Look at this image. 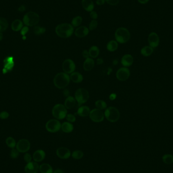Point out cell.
I'll return each mask as SVG.
<instances>
[{"instance_id":"7c38bea8","label":"cell","mask_w":173,"mask_h":173,"mask_svg":"<svg viewBox=\"0 0 173 173\" xmlns=\"http://www.w3.org/2000/svg\"><path fill=\"white\" fill-rule=\"evenodd\" d=\"M130 76V71L127 67H121L118 69L116 72V77L119 81H126L129 79Z\"/></svg>"},{"instance_id":"816d5d0a","label":"cell","mask_w":173,"mask_h":173,"mask_svg":"<svg viewBox=\"0 0 173 173\" xmlns=\"http://www.w3.org/2000/svg\"><path fill=\"white\" fill-rule=\"evenodd\" d=\"M53 173H64V171L61 169H56Z\"/></svg>"},{"instance_id":"ee69618b","label":"cell","mask_w":173,"mask_h":173,"mask_svg":"<svg viewBox=\"0 0 173 173\" xmlns=\"http://www.w3.org/2000/svg\"><path fill=\"white\" fill-rule=\"evenodd\" d=\"M105 2L109 5L115 6L119 3V0H105Z\"/></svg>"},{"instance_id":"2e32d148","label":"cell","mask_w":173,"mask_h":173,"mask_svg":"<svg viewBox=\"0 0 173 173\" xmlns=\"http://www.w3.org/2000/svg\"><path fill=\"white\" fill-rule=\"evenodd\" d=\"M89 29L85 26L80 27L76 29L74 34L76 37L79 38L85 37L89 34Z\"/></svg>"},{"instance_id":"7bdbcfd3","label":"cell","mask_w":173,"mask_h":173,"mask_svg":"<svg viewBox=\"0 0 173 173\" xmlns=\"http://www.w3.org/2000/svg\"><path fill=\"white\" fill-rule=\"evenodd\" d=\"M29 28L27 26H24L22 27V29L20 30V34L22 36H24L27 32H29Z\"/></svg>"},{"instance_id":"30bf717a","label":"cell","mask_w":173,"mask_h":173,"mask_svg":"<svg viewBox=\"0 0 173 173\" xmlns=\"http://www.w3.org/2000/svg\"><path fill=\"white\" fill-rule=\"evenodd\" d=\"M62 68L65 73L71 74L74 72L76 69V64L71 59H66L62 63Z\"/></svg>"},{"instance_id":"9c48e42d","label":"cell","mask_w":173,"mask_h":173,"mask_svg":"<svg viewBox=\"0 0 173 173\" xmlns=\"http://www.w3.org/2000/svg\"><path fill=\"white\" fill-rule=\"evenodd\" d=\"M104 113L103 111L97 108H95L91 110L89 114L90 119L95 123H100L104 119Z\"/></svg>"},{"instance_id":"5b68a950","label":"cell","mask_w":173,"mask_h":173,"mask_svg":"<svg viewBox=\"0 0 173 173\" xmlns=\"http://www.w3.org/2000/svg\"><path fill=\"white\" fill-rule=\"evenodd\" d=\"M104 113V116L106 119L111 123L116 122L120 118L119 110L113 106L106 108Z\"/></svg>"},{"instance_id":"f1b7e54d","label":"cell","mask_w":173,"mask_h":173,"mask_svg":"<svg viewBox=\"0 0 173 173\" xmlns=\"http://www.w3.org/2000/svg\"><path fill=\"white\" fill-rule=\"evenodd\" d=\"M118 43L116 40H112L109 41L106 46V48L110 52H114L118 48Z\"/></svg>"},{"instance_id":"8d00e7d4","label":"cell","mask_w":173,"mask_h":173,"mask_svg":"<svg viewBox=\"0 0 173 173\" xmlns=\"http://www.w3.org/2000/svg\"><path fill=\"white\" fill-rule=\"evenodd\" d=\"M34 32L36 35H41L46 32V29L40 26H36L34 27Z\"/></svg>"},{"instance_id":"4fadbf2b","label":"cell","mask_w":173,"mask_h":173,"mask_svg":"<svg viewBox=\"0 0 173 173\" xmlns=\"http://www.w3.org/2000/svg\"><path fill=\"white\" fill-rule=\"evenodd\" d=\"M56 155L60 159L67 160L70 158L71 153L69 149L64 147H61L57 149L56 150Z\"/></svg>"},{"instance_id":"bcb514c9","label":"cell","mask_w":173,"mask_h":173,"mask_svg":"<svg viewBox=\"0 0 173 173\" xmlns=\"http://www.w3.org/2000/svg\"><path fill=\"white\" fill-rule=\"evenodd\" d=\"M82 55L85 59H87L88 58L90 57L89 51L86 50L83 51L82 52Z\"/></svg>"},{"instance_id":"d6986e66","label":"cell","mask_w":173,"mask_h":173,"mask_svg":"<svg viewBox=\"0 0 173 173\" xmlns=\"http://www.w3.org/2000/svg\"><path fill=\"white\" fill-rule=\"evenodd\" d=\"M77 101L75 98L72 96H68L64 101V106L66 109H71L76 106Z\"/></svg>"},{"instance_id":"74e56055","label":"cell","mask_w":173,"mask_h":173,"mask_svg":"<svg viewBox=\"0 0 173 173\" xmlns=\"http://www.w3.org/2000/svg\"><path fill=\"white\" fill-rule=\"evenodd\" d=\"M98 22L96 20H92L89 25V29L90 30H93L97 28L98 27Z\"/></svg>"},{"instance_id":"7dc6e473","label":"cell","mask_w":173,"mask_h":173,"mask_svg":"<svg viewBox=\"0 0 173 173\" xmlns=\"http://www.w3.org/2000/svg\"><path fill=\"white\" fill-rule=\"evenodd\" d=\"M96 4L98 5H102L105 3V0H96Z\"/></svg>"},{"instance_id":"ab89813d","label":"cell","mask_w":173,"mask_h":173,"mask_svg":"<svg viewBox=\"0 0 173 173\" xmlns=\"http://www.w3.org/2000/svg\"><path fill=\"white\" fill-rule=\"evenodd\" d=\"M66 118L67 121L69 123H74L76 121V117L74 114H67Z\"/></svg>"},{"instance_id":"8fae6325","label":"cell","mask_w":173,"mask_h":173,"mask_svg":"<svg viewBox=\"0 0 173 173\" xmlns=\"http://www.w3.org/2000/svg\"><path fill=\"white\" fill-rule=\"evenodd\" d=\"M16 147L19 152L26 153L30 149V143L28 140L22 139L16 143Z\"/></svg>"},{"instance_id":"9a60e30c","label":"cell","mask_w":173,"mask_h":173,"mask_svg":"<svg viewBox=\"0 0 173 173\" xmlns=\"http://www.w3.org/2000/svg\"><path fill=\"white\" fill-rule=\"evenodd\" d=\"M40 166L35 161H31L27 163L24 168L26 173H38L39 171Z\"/></svg>"},{"instance_id":"277c9868","label":"cell","mask_w":173,"mask_h":173,"mask_svg":"<svg viewBox=\"0 0 173 173\" xmlns=\"http://www.w3.org/2000/svg\"><path fill=\"white\" fill-rule=\"evenodd\" d=\"M40 16L38 14L32 11L27 12L23 17V22L27 27H34L39 24Z\"/></svg>"},{"instance_id":"1f68e13d","label":"cell","mask_w":173,"mask_h":173,"mask_svg":"<svg viewBox=\"0 0 173 173\" xmlns=\"http://www.w3.org/2000/svg\"><path fill=\"white\" fill-rule=\"evenodd\" d=\"M71 155L72 156V158H74L75 160H80L84 157V154L82 150H77L73 151Z\"/></svg>"},{"instance_id":"5bb4252c","label":"cell","mask_w":173,"mask_h":173,"mask_svg":"<svg viewBox=\"0 0 173 173\" xmlns=\"http://www.w3.org/2000/svg\"><path fill=\"white\" fill-rule=\"evenodd\" d=\"M148 40L150 46L153 48L158 47L160 43V38L156 32H151L148 35Z\"/></svg>"},{"instance_id":"f35d334b","label":"cell","mask_w":173,"mask_h":173,"mask_svg":"<svg viewBox=\"0 0 173 173\" xmlns=\"http://www.w3.org/2000/svg\"><path fill=\"white\" fill-rule=\"evenodd\" d=\"M19 152L18 150H17V149H14V148H13L11 151V153H10V156L11 158H13V159H15V158H17L19 156Z\"/></svg>"},{"instance_id":"ffe728a7","label":"cell","mask_w":173,"mask_h":173,"mask_svg":"<svg viewBox=\"0 0 173 173\" xmlns=\"http://www.w3.org/2000/svg\"><path fill=\"white\" fill-rule=\"evenodd\" d=\"M4 62H5V66H4V68L3 69V72L6 73V72H8V71L12 70L14 66L13 57H7V58H6L4 61Z\"/></svg>"},{"instance_id":"f546056e","label":"cell","mask_w":173,"mask_h":173,"mask_svg":"<svg viewBox=\"0 0 173 173\" xmlns=\"http://www.w3.org/2000/svg\"><path fill=\"white\" fill-rule=\"evenodd\" d=\"M153 52V48L150 46H145L141 50V53L145 57L151 55Z\"/></svg>"},{"instance_id":"9f6ffc18","label":"cell","mask_w":173,"mask_h":173,"mask_svg":"<svg viewBox=\"0 0 173 173\" xmlns=\"http://www.w3.org/2000/svg\"><path fill=\"white\" fill-rule=\"evenodd\" d=\"M66 91H68V90H66H66H64V92H66ZM66 95H68V94H67V93H66Z\"/></svg>"},{"instance_id":"f5cc1de1","label":"cell","mask_w":173,"mask_h":173,"mask_svg":"<svg viewBox=\"0 0 173 173\" xmlns=\"http://www.w3.org/2000/svg\"><path fill=\"white\" fill-rule=\"evenodd\" d=\"M97 62L98 64H101L103 63V59L102 58H99V59H97Z\"/></svg>"},{"instance_id":"f907efd6","label":"cell","mask_w":173,"mask_h":173,"mask_svg":"<svg viewBox=\"0 0 173 173\" xmlns=\"http://www.w3.org/2000/svg\"><path fill=\"white\" fill-rule=\"evenodd\" d=\"M138 2L141 4H145L147 3L149 0H138Z\"/></svg>"},{"instance_id":"ba28073f","label":"cell","mask_w":173,"mask_h":173,"mask_svg":"<svg viewBox=\"0 0 173 173\" xmlns=\"http://www.w3.org/2000/svg\"><path fill=\"white\" fill-rule=\"evenodd\" d=\"M61 124L59 120L51 119L47 121L46 124V129L50 133H56L61 129Z\"/></svg>"},{"instance_id":"7402d4cb","label":"cell","mask_w":173,"mask_h":173,"mask_svg":"<svg viewBox=\"0 0 173 173\" xmlns=\"http://www.w3.org/2000/svg\"><path fill=\"white\" fill-rule=\"evenodd\" d=\"M82 5L83 8L87 12H91L93 11L94 8V3L92 0H82Z\"/></svg>"},{"instance_id":"d4e9b609","label":"cell","mask_w":173,"mask_h":173,"mask_svg":"<svg viewBox=\"0 0 173 173\" xmlns=\"http://www.w3.org/2000/svg\"><path fill=\"white\" fill-rule=\"evenodd\" d=\"M90 111V109L88 106H82L77 109V113L79 116L86 117L89 116Z\"/></svg>"},{"instance_id":"681fc988","label":"cell","mask_w":173,"mask_h":173,"mask_svg":"<svg viewBox=\"0 0 173 173\" xmlns=\"http://www.w3.org/2000/svg\"><path fill=\"white\" fill-rule=\"evenodd\" d=\"M25 9H26V8H25V6H24V5H21L18 8V11L19 12H24V11H25Z\"/></svg>"},{"instance_id":"c3c4849f","label":"cell","mask_w":173,"mask_h":173,"mask_svg":"<svg viewBox=\"0 0 173 173\" xmlns=\"http://www.w3.org/2000/svg\"><path fill=\"white\" fill-rule=\"evenodd\" d=\"M116 94H114V93L110 94V96H109V99L111 100H114L116 99Z\"/></svg>"},{"instance_id":"836d02e7","label":"cell","mask_w":173,"mask_h":173,"mask_svg":"<svg viewBox=\"0 0 173 173\" xmlns=\"http://www.w3.org/2000/svg\"><path fill=\"white\" fill-rule=\"evenodd\" d=\"M95 106L96 108L100 109L101 110L106 109L107 108V104L104 101L102 100H98L95 102Z\"/></svg>"},{"instance_id":"f6af8a7d","label":"cell","mask_w":173,"mask_h":173,"mask_svg":"<svg viewBox=\"0 0 173 173\" xmlns=\"http://www.w3.org/2000/svg\"><path fill=\"white\" fill-rule=\"evenodd\" d=\"M90 16L91 18L93 20H96L98 18V15L97 12L94 11H92L90 13Z\"/></svg>"},{"instance_id":"603a6c76","label":"cell","mask_w":173,"mask_h":173,"mask_svg":"<svg viewBox=\"0 0 173 173\" xmlns=\"http://www.w3.org/2000/svg\"><path fill=\"white\" fill-rule=\"evenodd\" d=\"M24 27V22L20 19L14 20L11 24V29L14 32L20 31Z\"/></svg>"},{"instance_id":"3957f363","label":"cell","mask_w":173,"mask_h":173,"mask_svg":"<svg viewBox=\"0 0 173 173\" xmlns=\"http://www.w3.org/2000/svg\"><path fill=\"white\" fill-rule=\"evenodd\" d=\"M131 38L129 31L124 27H119L115 32V38L118 43L124 44L128 42Z\"/></svg>"},{"instance_id":"e0dca14e","label":"cell","mask_w":173,"mask_h":173,"mask_svg":"<svg viewBox=\"0 0 173 173\" xmlns=\"http://www.w3.org/2000/svg\"><path fill=\"white\" fill-rule=\"evenodd\" d=\"M45 152L43 150L39 149L34 152L32 158L35 162L39 163L43 161L45 158Z\"/></svg>"},{"instance_id":"7a4b0ae2","label":"cell","mask_w":173,"mask_h":173,"mask_svg":"<svg viewBox=\"0 0 173 173\" xmlns=\"http://www.w3.org/2000/svg\"><path fill=\"white\" fill-rule=\"evenodd\" d=\"M71 81L70 76L65 72H59L56 75L53 82L56 87L58 89H64L66 87Z\"/></svg>"},{"instance_id":"ac0fdd59","label":"cell","mask_w":173,"mask_h":173,"mask_svg":"<svg viewBox=\"0 0 173 173\" xmlns=\"http://www.w3.org/2000/svg\"><path fill=\"white\" fill-rule=\"evenodd\" d=\"M134 62V58L130 54H125L121 58V64L124 67H127L132 66Z\"/></svg>"},{"instance_id":"db71d44e","label":"cell","mask_w":173,"mask_h":173,"mask_svg":"<svg viewBox=\"0 0 173 173\" xmlns=\"http://www.w3.org/2000/svg\"><path fill=\"white\" fill-rule=\"evenodd\" d=\"M3 34L1 32H0V41L3 39Z\"/></svg>"},{"instance_id":"6da1fadb","label":"cell","mask_w":173,"mask_h":173,"mask_svg":"<svg viewBox=\"0 0 173 173\" xmlns=\"http://www.w3.org/2000/svg\"><path fill=\"white\" fill-rule=\"evenodd\" d=\"M56 34L61 38L70 37L74 32V28L71 24L67 23L60 24L55 28Z\"/></svg>"},{"instance_id":"83f0119b","label":"cell","mask_w":173,"mask_h":173,"mask_svg":"<svg viewBox=\"0 0 173 173\" xmlns=\"http://www.w3.org/2000/svg\"><path fill=\"white\" fill-rule=\"evenodd\" d=\"M99 48L96 46H92V47L89 49V53L90 57L92 58H95L98 56L99 54Z\"/></svg>"},{"instance_id":"d6a6232c","label":"cell","mask_w":173,"mask_h":173,"mask_svg":"<svg viewBox=\"0 0 173 173\" xmlns=\"http://www.w3.org/2000/svg\"><path fill=\"white\" fill-rule=\"evenodd\" d=\"M82 17L80 16H77L72 19L71 25L73 26V27H78L82 24Z\"/></svg>"},{"instance_id":"11a10c76","label":"cell","mask_w":173,"mask_h":173,"mask_svg":"<svg viewBox=\"0 0 173 173\" xmlns=\"http://www.w3.org/2000/svg\"><path fill=\"white\" fill-rule=\"evenodd\" d=\"M22 38H23V40H25V39H26V37H25V35H24V36H23Z\"/></svg>"},{"instance_id":"52a82bcc","label":"cell","mask_w":173,"mask_h":173,"mask_svg":"<svg viewBox=\"0 0 173 173\" xmlns=\"http://www.w3.org/2000/svg\"><path fill=\"white\" fill-rule=\"evenodd\" d=\"M89 93L87 90L84 88H79L76 91L74 98L76 101L79 104H84L89 99Z\"/></svg>"},{"instance_id":"4316f807","label":"cell","mask_w":173,"mask_h":173,"mask_svg":"<svg viewBox=\"0 0 173 173\" xmlns=\"http://www.w3.org/2000/svg\"><path fill=\"white\" fill-rule=\"evenodd\" d=\"M39 171L40 173H53V170L52 166L48 163H43L39 167Z\"/></svg>"},{"instance_id":"e575fe53","label":"cell","mask_w":173,"mask_h":173,"mask_svg":"<svg viewBox=\"0 0 173 173\" xmlns=\"http://www.w3.org/2000/svg\"><path fill=\"white\" fill-rule=\"evenodd\" d=\"M6 143L9 148H14L15 146H16V143L15 139L11 137H9L6 139Z\"/></svg>"},{"instance_id":"b9f144b4","label":"cell","mask_w":173,"mask_h":173,"mask_svg":"<svg viewBox=\"0 0 173 173\" xmlns=\"http://www.w3.org/2000/svg\"><path fill=\"white\" fill-rule=\"evenodd\" d=\"M9 114L7 111H3L0 113V119H7V118H9Z\"/></svg>"},{"instance_id":"d590c367","label":"cell","mask_w":173,"mask_h":173,"mask_svg":"<svg viewBox=\"0 0 173 173\" xmlns=\"http://www.w3.org/2000/svg\"><path fill=\"white\" fill-rule=\"evenodd\" d=\"M163 163L168 165L171 164L173 163V156L172 155L166 154L163 156Z\"/></svg>"},{"instance_id":"cb8c5ba5","label":"cell","mask_w":173,"mask_h":173,"mask_svg":"<svg viewBox=\"0 0 173 173\" xmlns=\"http://www.w3.org/2000/svg\"><path fill=\"white\" fill-rule=\"evenodd\" d=\"M74 129V125L72 123H69L68 121H65L61 124V129L62 131L66 133H69L72 132Z\"/></svg>"},{"instance_id":"44dd1931","label":"cell","mask_w":173,"mask_h":173,"mask_svg":"<svg viewBox=\"0 0 173 173\" xmlns=\"http://www.w3.org/2000/svg\"><path fill=\"white\" fill-rule=\"evenodd\" d=\"M94 66L95 62L94 60L91 57H89L85 59L83 64V67L85 71H91L94 68Z\"/></svg>"},{"instance_id":"484cf974","label":"cell","mask_w":173,"mask_h":173,"mask_svg":"<svg viewBox=\"0 0 173 173\" xmlns=\"http://www.w3.org/2000/svg\"><path fill=\"white\" fill-rule=\"evenodd\" d=\"M70 79L74 82L80 83L82 82L83 80V76L81 73L74 71L71 74Z\"/></svg>"},{"instance_id":"8992f818","label":"cell","mask_w":173,"mask_h":173,"mask_svg":"<svg viewBox=\"0 0 173 173\" xmlns=\"http://www.w3.org/2000/svg\"><path fill=\"white\" fill-rule=\"evenodd\" d=\"M52 115L58 120L64 119L67 116L66 108L62 104H57L52 108Z\"/></svg>"},{"instance_id":"60d3db41","label":"cell","mask_w":173,"mask_h":173,"mask_svg":"<svg viewBox=\"0 0 173 173\" xmlns=\"http://www.w3.org/2000/svg\"><path fill=\"white\" fill-rule=\"evenodd\" d=\"M32 155L29 153L26 152L25 155H24V160H25V162L29 163L32 161Z\"/></svg>"},{"instance_id":"4dcf8cb0","label":"cell","mask_w":173,"mask_h":173,"mask_svg":"<svg viewBox=\"0 0 173 173\" xmlns=\"http://www.w3.org/2000/svg\"><path fill=\"white\" fill-rule=\"evenodd\" d=\"M8 22L6 19L0 17V32H3L8 27Z\"/></svg>"}]
</instances>
